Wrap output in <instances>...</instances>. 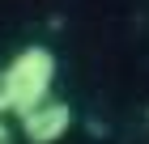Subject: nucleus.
<instances>
[{
	"label": "nucleus",
	"mask_w": 149,
	"mask_h": 144,
	"mask_svg": "<svg viewBox=\"0 0 149 144\" xmlns=\"http://www.w3.org/2000/svg\"><path fill=\"white\" fill-rule=\"evenodd\" d=\"M72 132V106L64 98H47L30 114H22V136L26 144H60Z\"/></svg>",
	"instance_id": "f03ea898"
},
{
	"label": "nucleus",
	"mask_w": 149,
	"mask_h": 144,
	"mask_svg": "<svg viewBox=\"0 0 149 144\" xmlns=\"http://www.w3.org/2000/svg\"><path fill=\"white\" fill-rule=\"evenodd\" d=\"M0 76H4V93H9V114L22 119V114H30L34 106H43L51 98V85H56V51L43 47V43L22 47Z\"/></svg>",
	"instance_id": "f257e3e1"
},
{
	"label": "nucleus",
	"mask_w": 149,
	"mask_h": 144,
	"mask_svg": "<svg viewBox=\"0 0 149 144\" xmlns=\"http://www.w3.org/2000/svg\"><path fill=\"white\" fill-rule=\"evenodd\" d=\"M9 114V93H4V76H0V119Z\"/></svg>",
	"instance_id": "7ed1b4c3"
},
{
	"label": "nucleus",
	"mask_w": 149,
	"mask_h": 144,
	"mask_svg": "<svg viewBox=\"0 0 149 144\" xmlns=\"http://www.w3.org/2000/svg\"><path fill=\"white\" fill-rule=\"evenodd\" d=\"M0 144H13V132H9V123L0 119Z\"/></svg>",
	"instance_id": "20e7f679"
}]
</instances>
